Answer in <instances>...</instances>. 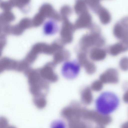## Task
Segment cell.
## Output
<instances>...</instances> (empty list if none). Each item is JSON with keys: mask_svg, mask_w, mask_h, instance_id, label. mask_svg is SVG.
Returning <instances> with one entry per match:
<instances>
[{"mask_svg": "<svg viewBox=\"0 0 128 128\" xmlns=\"http://www.w3.org/2000/svg\"><path fill=\"white\" fill-rule=\"evenodd\" d=\"M119 102L118 98L115 95L105 92L100 96L96 100V108L99 113L107 115L116 110Z\"/></svg>", "mask_w": 128, "mask_h": 128, "instance_id": "6da1fadb", "label": "cell"}, {"mask_svg": "<svg viewBox=\"0 0 128 128\" xmlns=\"http://www.w3.org/2000/svg\"><path fill=\"white\" fill-rule=\"evenodd\" d=\"M80 70V64L76 60L65 62L61 68V74L67 80H74L79 75Z\"/></svg>", "mask_w": 128, "mask_h": 128, "instance_id": "7a4b0ae2", "label": "cell"}, {"mask_svg": "<svg viewBox=\"0 0 128 128\" xmlns=\"http://www.w3.org/2000/svg\"><path fill=\"white\" fill-rule=\"evenodd\" d=\"M59 28L57 23L53 20H49L44 25L43 33L46 36L55 35L58 31Z\"/></svg>", "mask_w": 128, "mask_h": 128, "instance_id": "3957f363", "label": "cell"}, {"mask_svg": "<svg viewBox=\"0 0 128 128\" xmlns=\"http://www.w3.org/2000/svg\"><path fill=\"white\" fill-rule=\"evenodd\" d=\"M79 16L77 21L78 26L83 28L92 26V16L88 11L84 12Z\"/></svg>", "mask_w": 128, "mask_h": 128, "instance_id": "277c9868", "label": "cell"}, {"mask_svg": "<svg viewBox=\"0 0 128 128\" xmlns=\"http://www.w3.org/2000/svg\"><path fill=\"white\" fill-rule=\"evenodd\" d=\"M95 14L98 16L100 21L103 24H107L111 22L112 19L111 14L109 10L104 7L101 6Z\"/></svg>", "mask_w": 128, "mask_h": 128, "instance_id": "5b68a950", "label": "cell"}, {"mask_svg": "<svg viewBox=\"0 0 128 128\" xmlns=\"http://www.w3.org/2000/svg\"><path fill=\"white\" fill-rule=\"evenodd\" d=\"M88 6L86 0H76L74 6L75 12L79 15L84 12L88 11Z\"/></svg>", "mask_w": 128, "mask_h": 128, "instance_id": "8992f818", "label": "cell"}, {"mask_svg": "<svg viewBox=\"0 0 128 128\" xmlns=\"http://www.w3.org/2000/svg\"><path fill=\"white\" fill-rule=\"evenodd\" d=\"M102 0H86L87 4L92 12L95 13L102 5L100 2Z\"/></svg>", "mask_w": 128, "mask_h": 128, "instance_id": "52a82bcc", "label": "cell"}, {"mask_svg": "<svg viewBox=\"0 0 128 128\" xmlns=\"http://www.w3.org/2000/svg\"><path fill=\"white\" fill-rule=\"evenodd\" d=\"M11 4H12V5H13L14 4L18 2V3L16 4L15 6H17L19 7V8H21L23 6V5L26 6V5L27 4L29 3L30 2V0H10Z\"/></svg>", "mask_w": 128, "mask_h": 128, "instance_id": "ba28073f", "label": "cell"}, {"mask_svg": "<svg viewBox=\"0 0 128 128\" xmlns=\"http://www.w3.org/2000/svg\"><path fill=\"white\" fill-rule=\"evenodd\" d=\"M10 128H13V127H11Z\"/></svg>", "mask_w": 128, "mask_h": 128, "instance_id": "9c48e42d", "label": "cell"}]
</instances>
